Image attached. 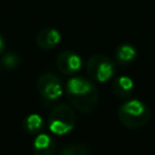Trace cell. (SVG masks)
I'll list each match as a JSON object with an SVG mask.
<instances>
[{"mask_svg":"<svg viewBox=\"0 0 155 155\" xmlns=\"http://www.w3.org/2000/svg\"><path fill=\"white\" fill-rule=\"evenodd\" d=\"M151 117L149 107L140 99L131 98L124 102L117 109V119L122 126L137 130L145 126Z\"/></svg>","mask_w":155,"mask_h":155,"instance_id":"7a4b0ae2","label":"cell"},{"mask_svg":"<svg viewBox=\"0 0 155 155\" xmlns=\"http://www.w3.org/2000/svg\"><path fill=\"white\" fill-rule=\"evenodd\" d=\"M76 124V116L73 108L65 103L54 105L48 114V130L56 136H64L71 132Z\"/></svg>","mask_w":155,"mask_h":155,"instance_id":"3957f363","label":"cell"},{"mask_svg":"<svg viewBox=\"0 0 155 155\" xmlns=\"http://www.w3.org/2000/svg\"><path fill=\"white\" fill-rule=\"evenodd\" d=\"M65 93L70 104L79 111L92 113L98 105V90L96 85L82 76H73L67 81Z\"/></svg>","mask_w":155,"mask_h":155,"instance_id":"6da1fadb","label":"cell"},{"mask_svg":"<svg viewBox=\"0 0 155 155\" xmlns=\"http://www.w3.org/2000/svg\"><path fill=\"white\" fill-rule=\"evenodd\" d=\"M134 90V81L127 75H120L113 81V92L119 98H128Z\"/></svg>","mask_w":155,"mask_h":155,"instance_id":"9c48e42d","label":"cell"},{"mask_svg":"<svg viewBox=\"0 0 155 155\" xmlns=\"http://www.w3.org/2000/svg\"><path fill=\"white\" fill-rule=\"evenodd\" d=\"M56 67L64 75H74L81 69L82 59L74 51L65 50L58 53L56 58Z\"/></svg>","mask_w":155,"mask_h":155,"instance_id":"8992f818","label":"cell"},{"mask_svg":"<svg viewBox=\"0 0 155 155\" xmlns=\"http://www.w3.org/2000/svg\"><path fill=\"white\" fill-rule=\"evenodd\" d=\"M137 57V50L131 44H122L115 51V61L119 64H130Z\"/></svg>","mask_w":155,"mask_h":155,"instance_id":"8fae6325","label":"cell"},{"mask_svg":"<svg viewBox=\"0 0 155 155\" xmlns=\"http://www.w3.org/2000/svg\"><path fill=\"white\" fill-rule=\"evenodd\" d=\"M34 155H53L56 151V140L51 134L38 133L33 140Z\"/></svg>","mask_w":155,"mask_h":155,"instance_id":"ba28073f","label":"cell"},{"mask_svg":"<svg viewBox=\"0 0 155 155\" xmlns=\"http://www.w3.org/2000/svg\"><path fill=\"white\" fill-rule=\"evenodd\" d=\"M22 127L23 130L28 133V134H33V136H36L38 133H40L44 128V119L36 114V113H33V114H29L27 115L23 121H22Z\"/></svg>","mask_w":155,"mask_h":155,"instance_id":"30bf717a","label":"cell"},{"mask_svg":"<svg viewBox=\"0 0 155 155\" xmlns=\"http://www.w3.org/2000/svg\"><path fill=\"white\" fill-rule=\"evenodd\" d=\"M86 71L93 81L103 84L115 75L116 67L108 56L96 53L88 58L86 63Z\"/></svg>","mask_w":155,"mask_h":155,"instance_id":"277c9868","label":"cell"},{"mask_svg":"<svg viewBox=\"0 0 155 155\" xmlns=\"http://www.w3.org/2000/svg\"><path fill=\"white\" fill-rule=\"evenodd\" d=\"M5 48H6V41H5V38L0 34V56L5 52Z\"/></svg>","mask_w":155,"mask_h":155,"instance_id":"5bb4252c","label":"cell"},{"mask_svg":"<svg viewBox=\"0 0 155 155\" xmlns=\"http://www.w3.org/2000/svg\"><path fill=\"white\" fill-rule=\"evenodd\" d=\"M19 63H21V57L16 52H13V51L4 52L1 54V64L7 70L16 69L19 65Z\"/></svg>","mask_w":155,"mask_h":155,"instance_id":"7c38bea8","label":"cell"},{"mask_svg":"<svg viewBox=\"0 0 155 155\" xmlns=\"http://www.w3.org/2000/svg\"><path fill=\"white\" fill-rule=\"evenodd\" d=\"M61 155H88V148L85 144H71L65 147Z\"/></svg>","mask_w":155,"mask_h":155,"instance_id":"4fadbf2b","label":"cell"},{"mask_svg":"<svg viewBox=\"0 0 155 155\" xmlns=\"http://www.w3.org/2000/svg\"><path fill=\"white\" fill-rule=\"evenodd\" d=\"M61 33L56 29V28H51V27H47V28H44L41 29L36 36H35V44L41 50H52L54 48L59 42H61Z\"/></svg>","mask_w":155,"mask_h":155,"instance_id":"52a82bcc","label":"cell"},{"mask_svg":"<svg viewBox=\"0 0 155 155\" xmlns=\"http://www.w3.org/2000/svg\"><path fill=\"white\" fill-rule=\"evenodd\" d=\"M36 90L39 94L48 102H53L63 94L62 81L53 73L41 74L36 80Z\"/></svg>","mask_w":155,"mask_h":155,"instance_id":"5b68a950","label":"cell"}]
</instances>
